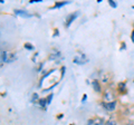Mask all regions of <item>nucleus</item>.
Masks as SVG:
<instances>
[{"instance_id": "5", "label": "nucleus", "mask_w": 134, "mask_h": 125, "mask_svg": "<svg viewBox=\"0 0 134 125\" xmlns=\"http://www.w3.org/2000/svg\"><path fill=\"white\" fill-rule=\"evenodd\" d=\"M16 15H21V16H23V17H30V14H28V12H26V11H21V10H16Z\"/></svg>"}, {"instance_id": "3", "label": "nucleus", "mask_w": 134, "mask_h": 125, "mask_svg": "<svg viewBox=\"0 0 134 125\" xmlns=\"http://www.w3.org/2000/svg\"><path fill=\"white\" fill-rule=\"evenodd\" d=\"M77 15H78V12H74V14H72V15L68 17V20H67V22H66V27H69V25L73 22V20L76 18Z\"/></svg>"}, {"instance_id": "2", "label": "nucleus", "mask_w": 134, "mask_h": 125, "mask_svg": "<svg viewBox=\"0 0 134 125\" xmlns=\"http://www.w3.org/2000/svg\"><path fill=\"white\" fill-rule=\"evenodd\" d=\"M115 105H116L115 102H111V103H104L103 106H104L107 110H115Z\"/></svg>"}, {"instance_id": "4", "label": "nucleus", "mask_w": 134, "mask_h": 125, "mask_svg": "<svg viewBox=\"0 0 134 125\" xmlns=\"http://www.w3.org/2000/svg\"><path fill=\"white\" fill-rule=\"evenodd\" d=\"M104 97H105V99H107V101H108V102H110V103H111L112 101H113V99H114V96L112 95V93H111V92H110V90H106V92H105V95H104ZM113 102H114V101H113Z\"/></svg>"}, {"instance_id": "11", "label": "nucleus", "mask_w": 134, "mask_h": 125, "mask_svg": "<svg viewBox=\"0 0 134 125\" xmlns=\"http://www.w3.org/2000/svg\"><path fill=\"white\" fill-rule=\"evenodd\" d=\"M37 98H38V95L37 94H34V95H32V98H31V102H36Z\"/></svg>"}, {"instance_id": "12", "label": "nucleus", "mask_w": 134, "mask_h": 125, "mask_svg": "<svg viewBox=\"0 0 134 125\" xmlns=\"http://www.w3.org/2000/svg\"><path fill=\"white\" fill-rule=\"evenodd\" d=\"M108 3H110V5H111L112 7H114V8H115V7L117 6L116 2H114V1H112V0H110V1H108Z\"/></svg>"}, {"instance_id": "13", "label": "nucleus", "mask_w": 134, "mask_h": 125, "mask_svg": "<svg viewBox=\"0 0 134 125\" xmlns=\"http://www.w3.org/2000/svg\"><path fill=\"white\" fill-rule=\"evenodd\" d=\"M25 47H26L27 49H32V48H34V47H32L30 44H26V45H25Z\"/></svg>"}, {"instance_id": "8", "label": "nucleus", "mask_w": 134, "mask_h": 125, "mask_svg": "<svg viewBox=\"0 0 134 125\" xmlns=\"http://www.w3.org/2000/svg\"><path fill=\"white\" fill-rule=\"evenodd\" d=\"M105 125H116V122H115V121H114V119H108L107 121V123H106V124Z\"/></svg>"}, {"instance_id": "7", "label": "nucleus", "mask_w": 134, "mask_h": 125, "mask_svg": "<svg viewBox=\"0 0 134 125\" xmlns=\"http://www.w3.org/2000/svg\"><path fill=\"white\" fill-rule=\"evenodd\" d=\"M66 3H67V1H65V2H57L55 6H54V8H59V7H63V6H65Z\"/></svg>"}, {"instance_id": "10", "label": "nucleus", "mask_w": 134, "mask_h": 125, "mask_svg": "<svg viewBox=\"0 0 134 125\" xmlns=\"http://www.w3.org/2000/svg\"><path fill=\"white\" fill-rule=\"evenodd\" d=\"M40 105L43 106V107H46V104H47V101H45V99H40Z\"/></svg>"}, {"instance_id": "14", "label": "nucleus", "mask_w": 134, "mask_h": 125, "mask_svg": "<svg viewBox=\"0 0 134 125\" xmlns=\"http://www.w3.org/2000/svg\"><path fill=\"white\" fill-rule=\"evenodd\" d=\"M52 95H49V97L46 99V101H47V104H49V103H50V101H52Z\"/></svg>"}, {"instance_id": "9", "label": "nucleus", "mask_w": 134, "mask_h": 125, "mask_svg": "<svg viewBox=\"0 0 134 125\" xmlns=\"http://www.w3.org/2000/svg\"><path fill=\"white\" fill-rule=\"evenodd\" d=\"M57 57H59V51H56L54 55L50 56L49 58H50V59H55V58H57Z\"/></svg>"}, {"instance_id": "1", "label": "nucleus", "mask_w": 134, "mask_h": 125, "mask_svg": "<svg viewBox=\"0 0 134 125\" xmlns=\"http://www.w3.org/2000/svg\"><path fill=\"white\" fill-rule=\"evenodd\" d=\"M87 125H104V122L101 117H95L93 119H89L87 122Z\"/></svg>"}, {"instance_id": "6", "label": "nucleus", "mask_w": 134, "mask_h": 125, "mask_svg": "<svg viewBox=\"0 0 134 125\" xmlns=\"http://www.w3.org/2000/svg\"><path fill=\"white\" fill-rule=\"evenodd\" d=\"M93 87H94V89L96 90V92H101V85L98 84V81H93Z\"/></svg>"}, {"instance_id": "15", "label": "nucleus", "mask_w": 134, "mask_h": 125, "mask_svg": "<svg viewBox=\"0 0 134 125\" xmlns=\"http://www.w3.org/2000/svg\"><path fill=\"white\" fill-rule=\"evenodd\" d=\"M86 97H87V96H86V95H84V96H83V102H84L85 99H86Z\"/></svg>"}]
</instances>
